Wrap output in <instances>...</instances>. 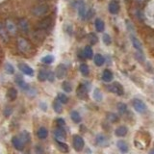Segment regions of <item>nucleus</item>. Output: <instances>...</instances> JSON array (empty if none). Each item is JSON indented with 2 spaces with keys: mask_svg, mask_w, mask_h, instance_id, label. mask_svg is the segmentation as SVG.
<instances>
[{
  "mask_svg": "<svg viewBox=\"0 0 154 154\" xmlns=\"http://www.w3.org/2000/svg\"><path fill=\"white\" fill-rule=\"evenodd\" d=\"M49 11V7L48 5L43 3V4H38L32 10V14L36 17H43Z\"/></svg>",
  "mask_w": 154,
  "mask_h": 154,
  "instance_id": "f257e3e1",
  "label": "nucleus"
},
{
  "mask_svg": "<svg viewBox=\"0 0 154 154\" xmlns=\"http://www.w3.org/2000/svg\"><path fill=\"white\" fill-rule=\"evenodd\" d=\"M132 106H133L134 110L136 111V112L140 113V114H143L147 110L146 104L144 103L143 100L139 99V98H134L132 100Z\"/></svg>",
  "mask_w": 154,
  "mask_h": 154,
  "instance_id": "f03ea898",
  "label": "nucleus"
},
{
  "mask_svg": "<svg viewBox=\"0 0 154 154\" xmlns=\"http://www.w3.org/2000/svg\"><path fill=\"white\" fill-rule=\"evenodd\" d=\"M52 25H53V19H52V17H45V18L42 19V20L40 21V23H38V29L47 32L48 30H49V29H51Z\"/></svg>",
  "mask_w": 154,
  "mask_h": 154,
  "instance_id": "7ed1b4c3",
  "label": "nucleus"
},
{
  "mask_svg": "<svg viewBox=\"0 0 154 154\" xmlns=\"http://www.w3.org/2000/svg\"><path fill=\"white\" fill-rule=\"evenodd\" d=\"M72 146L76 151H81L85 146L84 139L79 135H74L73 139H72Z\"/></svg>",
  "mask_w": 154,
  "mask_h": 154,
  "instance_id": "20e7f679",
  "label": "nucleus"
},
{
  "mask_svg": "<svg viewBox=\"0 0 154 154\" xmlns=\"http://www.w3.org/2000/svg\"><path fill=\"white\" fill-rule=\"evenodd\" d=\"M108 90L111 91V93H114L117 95H123L124 94V89L122 85L119 83V82H113L112 84L108 86Z\"/></svg>",
  "mask_w": 154,
  "mask_h": 154,
  "instance_id": "39448f33",
  "label": "nucleus"
},
{
  "mask_svg": "<svg viewBox=\"0 0 154 154\" xmlns=\"http://www.w3.org/2000/svg\"><path fill=\"white\" fill-rule=\"evenodd\" d=\"M88 91L89 88L85 84H80L76 89V94L80 99H86L88 97Z\"/></svg>",
  "mask_w": 154,
  "mask_h": 154,
  "instance_id": "423d86ee",
  "label": "nucleus"
},
{
  "mask_svg": "<svg viewBox=\"0 0 154 154\" xmlns=\"http://www.w3.org/2000/svg\"><path fill=\"white\" fill-rule=\"evenodd\" d=\"M17 46L19 48V50L21 52H28L31 50V45L27 40L23 38H19L18 41H17Z\"/></svg>",
  "mask_w": 154,
  "mask_h": 154,
  "instance_id": "0eeeda50",
  "label": "nucleus"
},
{
  "mask_svg": "<svg viewBox=\"0 0 154 154\" xmlns=\"http://www.w3.org/2000/svg\"><path fill=\"white\" fill-rule=\"evenodd\" d=\"M54 73H55V76L57 77L58 79H64L65 77L66 76V73H67L66 66L64 64H60L56 67Z\"/></svg>",
  "mask_w": 154,
  "mask_h": 154,
  "instance_id": "6e6552de",
  "label": "nucleus"
},
{
  "mask_svg": "<svg viewBox=\"0 0 154 154\" xmlns=\"http://www.w3.org/2000/svg\"><path fill=\"white\" fill-rule=\"evenodd\" d=\"M54 137L56 141H60V142H64L66 139V133L65 131L64 127H59L58 126L54 130Z\"/></svg>",
  "mask_w": 154,
  "mask_h": 154,
  "instance_id": "1a4fd4ad",
  "label": "nucleus"
},
{
  "mask_svg": "<svg viewBox=\"0 0 154 154\" xmlns=\"http://www.w3.org/2000/svg\"><path fill=\"white\" fill-rule=\"evenodd\" d=\"M77 11H78V17L81 19H85L86 18V14H87V10H86V5L83 0H79L78 3H77Z\"/></svg>",
  "mask_w": 154,
  "mask_h": 154,
  "instance_id": "9d476101",
  "label": "nucleus"
},
{
  "mask_svg": "<svg viewBox=\"0 0 154 154\" xmlns=\"http://www.w3.org/2000/svg\"><path fill=\"white\" fill-rule=\"evenodd\" d=\"M108 10L111 14H118L120 10V5L117 0H112L108 5Z\"/></svg>",
  "mask_w": 154,
  "mask_h": 154,
  "instance_id": "9b49d317",
  "label": "nucleus"
},
{
  "mask_svg": "<svg viewBox=\"0 0 154 154\" xmlns=\"http://www.w3.org/2000/svg\"><path fill=\"white\" fill-rule=\"evenodd\" d=\"M18 69L23 74L28 75V76H33L34 75V69L31 66H29L25 63H20L18 64Z\"/></svg>",
  "mask_w": 154,
  "mask_h": 154,
  "instance_id": "f8f14e48",
  "label": "nucleus"
},
{
  "mask_svg": "<svg viewBox=\"0 0 154 154\" xmlns=\"http://www.w3.org/2000/svg\"><path fill=\"white\" fill-rule=\"evenodd\" d=\"M130 40H131V42L134 46V48L136 49V52H140V53H143V45H142V42H140L139 38L134 36V35H130Z\"/></svg>",
  "mask_w": 154,
  "mask_h": 154,
  "instance_id": "ddd939ff",
  "label": "nucleus"
},
{
  "mask_svg": "<svg viewBox=\"0 0 154 154\" xmlns=\"http://www.w3.org/2000/svg\"><path fill=\"white\" fill-rule=\"evenodd\" d=\"M12 143H13L14 147L16 148L17 150H18V151H22L23 149H24V143L21 141V139L19 138V137H17V136L13 137Z\"/></svg>",
  "mask_w": 154,
  "mask_h": 154,
  "instance_id": "4468645a",
  "label": "nucleus"
},
{
  "mask_svg": "<svg viewBox=\"0 0 154 154\" xmlns=\"http://www.w3.org/2000/svg\"><path fill=\"white\" fill-rule=\"evenodd\" d=\"M95 142L101 147H106V146H109V140L107 139V137L104 136V135H102V134H99L96 136Z\"/></svg>",
  "mask_w": 154,
  "mask_h": 154,
  "instance_id": "2eb2a0df",
  "label": "nucleus"
},
{
  "mask_svg": "<svg viewBox=\"0 0 154 154\" xmlns=\"http://www.w3.org/2000/svg\"><path fill=\"white\" fill-rule=\"evenodd\" d=\"M16 83L17 84V86L19 87L20 89H22L23 91H28L29 90H30V86H29L25 81L23 80V78L20 76V75H17L16 76Z\"/></svg>",
  "mask_w": 154,
  "mask_h": 154,
  "instance_id": "dca6fc26",
  "label": "nucleus"
},
{
  "mask_svg": "<svg viewBox=\"0 0 154 154\" xmlns=\"http://www.w3.org/2000/svg\"><path fill=\"white\" fill-rule=\"evenodd\" d=\"M101 78H102V81L106 82V83H110V82L113 81V78H114V74L113 72L111 71L110 69H106L103 70L102 72V76H101Z\"/></svg>",
  "mask_w": 154,
  "mask_h": 154,
  "instance_id": "f3484780",
  "label": "nucleus"
},
{
  "mask_svg": "<svg viewBox=\"0 0 154 154\" xmlns=\"http://www.w3.org/2000/svg\"><path fill=\"white\" fill-rule=\"evenodd\" d=\"M18 27L23 33H25V34H27L29 32V29H30L29 22L27 21V19H20L18 22Z\"/></svg>",
  "mask_w": 154,
  "mask_h": 154,
  "instance_id": "a211bd4d",
  "label": "nucleus"
},
{
  "mask_svg": "<svg viewBox=\"0 0 154 154\" xmlns=\"http://www.w3.org/2000/svg\"><path fill=\"white\" fill-rule=\"evenodd\" d=\"M6 96H7V98H8L10 101L16 100L17 97V91L16 89H14V88H10V89H8V91H7Z\"/></svg>",
  "mask_w": 154,
  "mask_h": 154,
  "instance_id": "6ab92c4d",
  "label": "nucleus"
},
{
  "mask_svg": "<svg viewBox=\"0 0 154 154\" xmlns=\"http://www.w3.org/2000/svg\"><path fill=\"white\" fill-rule=\"evenodd\" d=\"M94 27L96 31L98 33H101V32H103L105 29V23L101 18H96L94 21Z\"/></svg>",
  "mask_w": 154,
  "mask_h": 154,
  "instance_id": "aec40b11",
  "label": "nucleus"
},
{
  "mask_svg": "<svg viewBox=\"0 0 154 154\" xmlns=\"http://www.w3.org/2000/svg\"><path fill=\"white\" fill-rule=\"evenodd\" d=\"M117 146L122 153H127L128 152V144L127 143L123 141V140H119L117 142Z\"/></svg>",
  "mask_w": 154,
  "mask_h": 154,
  "instance_id": "412c9836",
  "label": "nucleus"
},
{
  "mask_svg": "<svg viewBox=\"0 0 154 154\" xmlns=\"http://www.w3.org/2000/svg\"><path fill=\"white\" fill-rule=\"evenodd\" d=\"M127 132H128V129H127V127L126 126H123V125H122V126H119V127H118L117 129L115 130V135L117 137H124L125 135L127 134Z\"/></svg>",
  "mask_w": 154,
  "mask_h": 154,
  "instance_id": "4be33fe9",
  "label": "nucleus"
},
{
  "mask_svg": "<svg viewBox=\"0 0 154 154\" xmlns=\"http://www.w3.org/2000/svg\"><path fill=\"white\" fill-rule=\"evenodd\" d=\"M45 31L43 30H40V29H37V31L35 32V34H34V38L37 41V42H42L43 38H45V35H46Z\"/></svg>",
  "mask_w": 154,
  "mask_h": 154,
  "instance_id": "5701e85b",
  "label": "nucleus"
},
{
  "mask_svg": "<svg viewBox=\"0 0 154 154\" xmlns=\"http://www.w3.org/2000/svg\"><path fill=\"white\" fill-rule=\"evenodd\" d=\"M94 62L95 66H102L104 65V63H105V58L101 54H99V53H97V54H95L94 57Z\"/></svg>",
  "mask_w": 154,
  "mask_h": 154,
  "instance_id": "b1692460",
  "label": "nucleus"
},
{
  "mask_svg": "<svg viewBox=\"0 0 154 154\" xmlns=\"http://www.w3.org/2000/svg\"><path fill=\"white\" fill-rule=\"evenodd\" d=\"M6 29H7V31L8 33L10 34H14L17 32V25L14 24L12 20H7L6 21Z\"/></svg>",
  "mask_w": 154,
  "mask_h": 154,
  "instance_id": "393cba45",
  "label": "nucleus"
},
{
  "mask_svg": "<svg viewBox=\"0 0 154 154\" xmlns=\"http://www.w3.org/2000/svg\"><path fill=\"white\" fill-rule=\"evenodd\" d=\"M37 136L38 139H41V140L46 139L48 136V130L45 127H40L38 130V132H37Z\"/></svg>",
  "mask_w": 154,
  "mask_h": 154,
  "instance_id": "a878e982",
  "label": "nucleus"
},
{
  "mask_svg": "<svg viewBox=\"0 0 154 154\" xmlns=\"http://www.w3.org/2000/svg\"><path fill=\"white\" fill-rule=\"evenodd\" d=\"M70 119L74 123H80L81 120H82L81 116L78 112H77V111H71L70 112Z\"/></svg>",
  "mask_w": 154,
  "mask_h": 154,
  "instance_id": "bb28decb",
  "label": "nucleus"
},
{
  "mask_svg": "<svg viewBox=\"0 0 154 154\" xmlns=\"http://www.w3.org/2000/svg\"><path fill=\"white\" fill-rule=\"evenodd\" d=\"M93 97L95 101H97V102H101L103 99V94L101 93V91L99 89H94V93H93Z\"/></svg>",
  "mask_w": 154,
  "mask_h": 154,
  "instance_id": "cd10ccee",
  "label": "nucleus"
},
{
  "mask_svg": "<svg viewBox=\"0 0 154 154\" xmlns=\"http://www.w3.org/2000/svg\"><path fill=\"white\" fill-rule=\"evenodd\" d=\"M84 52V55L86 59H91L94 57V51H93V48H91L90 45H86L85 48L83 49Z\"/></svg>",
  "mask_w": 154,
  "mask_h": 154,
  "instance_id": "c85d7f7f",
  "label": "nucleus"
},
{
  "mask_svg": "<svg viewBox=\"0 0 154 154\" xmlns=\"http://www.w3.org/2000/svg\"><path fill=\"white\" fill-rule=\"evenodd\" d=\"M53 110H54L57 114H61L63 112L62 103L58 99H55L54 101H53Z\"/></svg>",
  "mask_w": 154,
  "mask_h": 154,
  "instance_id": "c756f323",
  "label": "nucleus"
},
{
  "mask_svg": "<svg viewBox=\"0 0 154 154\" xmlns=\"http://www.w3.org/2000/svg\"><path fill=\"white\" fill-rule=\"evenodd\" d=\"M79 70L81 72V74L85 77L89 76L90 74V69H89V66L87 64H81L79 66Z\"/></svg>",
  "mask_w": 154,
  "mask_h": 154,
  "instance_id": "7c9ffc66",
  "label": "nucleus"
},
{
  "mask_svg": "<svg viewBox=\"0 0 154 154\" xmlns=\"http://www.w3.org/2000/svg\"><path fill=\"white\" fill-rule=\"evenodd\" d=\"M47 74H48V71H46L45 69H41L40 71H38V81L45 82V80H47Z\"/></svg>",
  "mask_w": 154,
  "mask_h": 154,
  "instance_id": "2f4dec72",
  "label": "nucleus"
},
{
  "mask_svg": "<svg viewBox=\"0 0 154 154\" xmlns=\"http://www.w3.org/2000/svg\"><path fill=\"white\" fill-rule=\"evenodd\" d=\"M19 138L21 139V141L24 143H28L29 142H30V134H29L27 131H22L20 133V135H19Z\"/></svg>",
  "mask_w": 154,
  "mask_h": 154,
  "instance_id": "473e14b6",
  "label": "nucleus"
},
{
  "mask_svg": "<svg viewBox=\"0 0 154 154\" xmlns=\"http://www.w3.org/2000/svg\"><path fill=\"white\" fill-rule=\"evenodd\" d=\"M0 36L4 41H8V31L6 27L0 23Z\"/></svg>",
  "mask_w": 154,
  "mask_h": 154,
  "instance_id": "72a5a7b5",
  "label": "nucleus"
},
{
  "mask_svg": "<svg viewBox=\"0 0 154 154\" xmlns=\"http://www.w3.org/2000/svg\"><path fill=\"white\" fill-rule=\"evenodd\" d=\"M58 148L60 149L62 152H67L69 151V146L66 143H65L64 142H60V141H56Z\"/></svg>",
  "mask_w": 154,
  "mask_h": 154,
  "instance_id": "f704fd0d",
  "label": "nucleus"
},
{
  "mask_svg": "<svg viewBox=\"0 0 154 154\" xmlns=\"http://www.w3.org/2000/svg\"><path fill=\"white\" fill-rule=\"evenodd\" d=\"M57 99L60 101L62 104H66L69 102V97L66 96V94H65L64 93H59L57 96Z\"/></svg>",
  "mask_w": 154,
  "mask_h": 154,
  "instance_id": "c9c22d12",
  "label": "nucleus"
},
{
  "mask_svg": "<svg viewBox=\"0 0 154 154\" xmlns=\"http://www.w3.org/2000/svg\"><path fill=\"white\" fill-rule=\"evenodd\" d=\"M117 108H118V111L119 112V114H122V115L127 112V105L123 102H119Z\"/></svg>",
  "mask_w": 154,
  "mask_h": 154,
  "instance_id": "e433bc0d",
  "label": "nucleus"
},
{
  "mask_svg": "<svg viewBox=\"0 0 154 154\" xmlns=\"http://www.w3.org/2000/svg\"><path fill=\"white\" fill-rule=\"evenodd\" d=\"M62 89L64 90V91H66V93H71V91H72V86H71V84L69 83V82L64 81V82L62 83Z\"/></svg>",
  "mask_w": 154,
  "mask_h": 154,
  "instance_id": "4c0bfd02",
  "label": "nucleus"
},
{
  "mask_svg": "<svg viewBox=\"0 0 154 154\" xmlns=\"http://www.w3.org/2000/svg\"><path fill=\"white\" fill-rule=\"evenodd\" d=\"M42 62L43 64H46V65H50L54 62V56L53 55H46L45 57L42 58Z\"/></svg>",
  "mask_w": 154,
  "mask_h": 154,
  "instance_id": "58836bf2",
  "label": "nucleus"
},
{
  "mask_svg": "<svg viewBox=\"0 0 154 154\" xmlns=\"http://www.w3.org/2000/svg\"><path fill=\"white\" fill-rule=\"evenodd\" d=\"M88 38H89V42L91 45H95V43H97V42H98V37L96 36L94 33H90L88 36Z\"/></svg>",
  "mask_w": 154,
  "mask_h": 154,
  "instance_id": "ea45409f",
  "label": "nucleus"
},
{
  "mask_svg": "<svg viewBox=\"0 0 154 154\" xmlns=\"http://www.w3.org/2000/svg\"><path fill=\"white\" fill-rule=\"evenodd\" d=\"M102 42H103L104 45H107V46H109L111 43H112V38H111L109 34H106V33L103 34V36H102Z\"/></svg>",
  "mask_w": 154,
  "mask_h": 154,
  "instance_id": "a19ab883",
  "label": "nucleus"
},
{
  "mask_svg": "<svg viewBox=\"0 0 154 154\" xmlns=\"http://www.w3.org/2000/svg\"><path fill=\"white\" fill-rule=\"evenodd\" d=\"M107 119H108V120L110 122H113V123L119 120V117L114 113H109L108 116H107Z\"/></svg>",
  "mask_w": 154,
  "mask_h": 154,
  "instance_id": "79ce46f5",
  "label": "nucleus"
},
{
  "mask_svg": "<svg viewBox=\"0 0 154 154\" xmlns=\"http://www.w3.org/2000/svg\"><path fill=\"white\" fill-rule=\"evenodd\" d=\"M5 69H6V72L9 74H14V67L13 66V65L9 64V63H7V64L5 65Z\"/></svg>",
  "mask_w": 154,
  "mask_h": 154,
  "instance_id": "37998d69",
  "label": "nucleus"
},
{
  "mask_svg": "<svg viewBox=\"0 0 154 154\" xmlns=\"http://www.w3.org/2000/svg\"><path fill=\"white\" fill-rule=\"evenodd\" d=\"M35 153L36 154H45V149H43V147L42 146L37 144L35 146Z\"/></svg>",
  "mask_w": 154,
  "mask_h": 154,
  "instance_id": "c03bdc74",
  "label": "nucleus"
},
{
  "mask_svg": "<svg viewBox=\"0 0 154 154\" xmlns=\"http://www.w3.org/2000/svg\"><path fill=\"white\" fill-rule=\"evenodd\" d=\"M56 122H57L58 126H59V127H64V126H65V124H66L65 119H62V118L57 119H56Z\"/></svg>",
  "mask_w": 154,
  "mask_h": 154,
  "instance_id": "a18cd8bd",
  "label": "nucleus"
},
{
  "mask_svg": "<svg viewBox=\"0 0 154 154\" xmlns=\"http://www.w3.org/2000/svg\"><path fill=\"white\" fill-rule=\"evenodd\" d=\"M55 73H53L52 71H48V74H47V80L50 81V82H53L54 81V78H55Z\"/></svg>",
  "mask_w": 154,
  "mask_h": 154,
  "instance_id": "49530a36",
  "label": "nucleus"
},
{
  "mask_svg": "<svg viewBox=\"0 0 154 154\" xmlns=\"http://www.w3.org/2000/svg\"><path fill=\"white\" fill-rule=\"evenodd\" d=\"M12 108L11 107H7L6 109L4 110V115H5V117H9L10 115L12 114Z\"/></svg>",
  "mask_w": 154,
  "mask_h": 154,
  "instance_id": "de8ad7c7",
  "label": "nucleus"
},
{
  "mask_svg": "<svg viewBox=\"0 0 154 154\" xmlns=\"http://www.w3.org/2000/svg\"><path fill=\"white\" fill-rule=\"evenodd\" d=\"M94 14V10L91 9V10H89L88 12H87V14H86V18H91V17H93Z\"/></svg>",
  "mask_w": 154,
  "mask_h": 154,
  "instance_id": "09e8293b",
  "label": "nucleus"
},
{
  "mask_svg": "<svg viewBox=\"0 0 154 154\" xmlns=\"http://www.w3.org/2000/svg\"><path fill=\"white\" fill-rule=\"evenodd\" d=\"M77 56H78V58H79L80 60H84L85 55H84L83 50H79V51H78V53H77Z\"/></svg>",
  "mask_w": 154,
  "mask_h": 154,
  "instance_id": "8fccbe9b",
  "label": "nucleus"
},
{
  "mask_svg": "<svg viewBox=\"0 0 154 154\" xmlns=\"http://www.w3.org/2000/svg\"><path fill=\"white\" fill-rule=\"evenodd\" d=\"M66 31L69 33V35L71 36V34H72V27L70 25H66Z\"/></svg>",
  "mask_w": 154,
  "mask_h": 154,
  "instance_id": "3c124183",
  "label": "nucleus"
},
{
  "mask_svg": "<svg viewBox=\"0 0 154 154\" xmlns=\"http://www.w3.org/2000/svg\"><path fill=\"white\" fill-rule=\"evenodd\" d=\"M40 105H41V107H42V109L43 111H46V105H45V103H41Z\"/></svg>",
  "mask_w": 154,
  "mask_h": 154,
  "instance_id": "603ef678",
  "label": "nucleus"
},
{
  "mask_svg": "<svg viewBox=\"0 0 154 154\" xmlns=\"http://www.w3.org/2000/svg\"><path fill=\"white\" fill-rule=\"evenodd\" d=\"M149 154H154V148L152 149V150H150V151H149Z\"/></svg>",
  "mask_w": 154,
  "mask_h": 154,
  "instance_id": "864d4df0",
  "label": "nucleus"
}]
</instances>
